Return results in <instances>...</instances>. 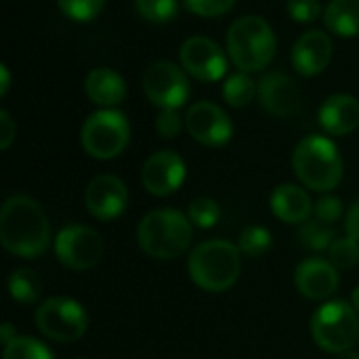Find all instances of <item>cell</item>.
<instances>
[{
	"label": "cell",
	"instance_id": "obj_27",
	"mask_svg": "<svg viewBox=\"0 0 359 359\" xmlns=\"http://www.w3.org/2000/svg\"><path fill=\"white\" fill-rule=\"evenodd\" d=\"M135 8L149 23H168L179 15V0H135Z\"/></svg>",
	"mask_w": 359,
	"mask_h": 359
},
{
	"label": "cell",
	"instance_id": "obj_2",
	"mask_svg": "<svg viewBox=\"0 0 359 359\" xmlns=\"http://www.w3.org/2000/svg\"><path fill=\"white\" fill-rule=\"evenodd\" d=\"M191 238V221L175 208L151 210L137 227V242L141 250L158 261H172L185 255Z\"/></svg>",
	"mask_w": 359,
	"mask_h": 359
},
{
	"label": "cell",
	"instance_id": "obj_20",
	"mask_svg": "<svg viewBox=\"0 0 359 359\" xmlns=\"http://www.w3.org/2000/svg\"><path fill=\"white\" fill-rule=\"evenodd\" d=\"M84 93L93 103L111 109L126 99V82L118 72L109 67H95L84 80Z\"/></svg>",
	"mask_w": 359,
	"mask_h": 359
},
{
	"label": "cell",
	"instance_id": "obj_16",
	"mask_svg": "<svg viewBox=\"0 0 359 359\" xmlns=\"http://www.w3.org/2000/svg\"><path fill=\"white\" fill-rule=\"evenodd\" d=\"M339 269L326 259H305L294 271V284L305 299L326 301L339 290Z\"/></svg>",
	"mask_w": 359,
	"mask_h": 359
},
{
	"label": "cell",
	"instance_id": "obj_14",
	"mask_svg": "<svg viewBox=\"0 0 359 359\" xmlns=\"http://www.w3.org/2000/svg\"><path fill=\"white\" fill-rule=\"evenodd\" d=\"M84 206L99 221L118 219L128 206V189L116 175H99L86 185Z\"/></svg>",
	"mask_w": 359,
	"mask_h": 359
},
{
	"label": "cell",
	"instance_id": "obj_30",
	"mask_svg": "<svg viewBox=\"0 0 359 359\" xmlns=\"http://www.w3.org/2000/svg\"><path fill=\"white\" fill-rule=\"evenodd\" d=\"M61 13L78 23L93 21L105 6V0H57Z\"/></svg>",
	"mask_w": 359,
	"mask_h": 359
},
{
	"label": "cell",
	"instance_id": "obj_11",
	"mask_svg": "<svg viewBox=\"0 0 359 359\" xmlns=\"http://www.w3.org/2000/svg\"><path fill=\"white\" fill-rule=\"evenodd\" d=\"M179 61L181 67L200 82H217L227 72V55L215 40L206 36L187 38L181 44Z\"/></svg>",
	"mask_w": 359,
	"mask_h": 359
},
{
	"label": "cell",
	"instance_id": "obj_12",
	"mask_svg": "<svg viewBox=\"0 0 359 359\" xmlns=\"http://www.w3.org/2000/svg\"><path fill=\"white\" fill-rule=\"evenodd\" d=\"M187 133L206 147H223L233 137V122L223 107L210 101L194 103L185 114Z\"/></svg>",
	"mask_w": 359,
	"mask_h": 359
},
{
	"label": "cell",
	"instance_id": "obj_22",
	"mask_svg": "<svg viewBox=\"0 0 359 359\" xmlns=\"http://www.w3.org/2000/svg\"><path fill=\"white\" fill-rule=\"evenodd\" d=\"M8 292L11 299L21 303V305H32L40 299L42 294V282L36 271L32 269H15L8 278Z\"/></svg>",
	"mask_w": 359,
	"mask_h": 359
},
{
	"label": "cell",
	"instance_id": "obj_7",
	"mask_svg": "<svg viewBox=\"0 0 359 359\" xmlns=\"http://www.w3.org/2000/svg\"><path fill=\"white\" fill-rule=\"evenodd\" d=\"M130 141V124L118 109H99L90 114L80 130L84 151L95 160H111L120 156Z\"/></svg>",
	"mask_w": 359,
	"mask_h": 359
},
{
	"label": "cell",
	"instance_id": "obj_36",
	"mask_svg": "<svg viewBox=\"0 0 359 359\" xmlns=\"http://www.w3.org/2000/svg\"><path fill=\"white\" fill-rule=\"evenodd\" d=\"M345 229H347V236L358 240L359 242V200L353 202L347 210V217H345Z\"/></svg>",
	"mask_w": 359,
	"mask_h": 359
},
{
	"label": "cell",
	"instance_id": "obj_1",
	"mask_svg": "<svg viewBox=\"0 0 359 359\" xmlns=\"http://www.w3.org/2000/svg\"><path fill=\"white\" fill-rule=\"evenodd\" d=\"M0 242L15 257H42L50 246V223L44 208L29 196H11L0 210Z\"/></svg>",
	"mask_w": 359,
	"mask_h": 359
},
{
	"label": "cell",
	"instance_id": "obj_38",
	"mask_svg": "<svg viewBox=\"0 0 359 359\" xmlns=\"http://www.w3.org/2000/svg\"><path fill=\"white\" fill-rule=\"evenodd\" d=\"M0 74H2V82H0V95H6L8 93V84H11V74H8V67L2 63L0 65Z\"/></svg>",
	"mask_w": 359,
	"mask_h": 359
},
{
	"label": "cell",
	"instance_id": "obj_39",
	"mask_svg": "<svg viewBox=\"0 0 359 359\" xmlns=\"http://www.w3.org/2000/svg\"><path fill=\"white\" fill-rule=\"evenodd\" d=\"M351 301H353V307H355V311L359 313V286L353 290V294H351Z\"/></svg>",
	"mask_w": 359,
	"mask_h": 359
},
{
	"label": "cell",
	"instance_id": "obj_32",
	"mask_svg": "<svg viewBox=\"0 0 359 359\" xmlns=\"http://www.w3.org/2000/svg\"><path fill=\"white\" fill-rule=\"evenodd\" d=\"M286 11L297 23H313L320 15H324L320 0H288Z\"/></svg>",
	"mask_w": 359,
	"mask_h": 359
},
{
	"label": "cell",
	"instance_id": "obj_26",
	"mask_svg": "<svg viewBox=\"0 0 359 359\" xmlns=\"http://www.w3.org/2000/svg\"><path fill=\"white\" fill-rule=\"evenodd\" d=\"M2 359H55L50 349L32 339V337H17L15 341H11L4 351H2Z\"/></svg>",
	"mask_w": 359,
	"mask_h": 359
},
{
	"label": "cell",
	"instance_id": "obj_5",
	"mask_svg": "<svg viewBox=\"0 0 359 359\" xmlns=\"http://www.w3.org/2000/svg\"><path fill=\"white\" fill-rule=\"evenodd\" d=\"M292 168L297 179L313 191H332L343 179L341 151L332 139L322 135H309L297 145Z\"/></svg>",
	"mask_w": 359,
	"mask_h": 359
},
{
	"label": "cell",
	"instance_id": "obj_18",
	"mask_svg": "<svg viewBox=\"0 0 359 359\" xmlns=\"http://www.w3.org/2000/svg\"><path fill=\"white\" fill-rule=\"evenodd\" d=\"M318 120L328 135L345 137L359 126V101L347 93L330 95L322 103Z\"/></svg>",
	"mask_w": 359,
	"mask_h": 359
},
{
	"label": "cell",
	"instance_id": "obj_9",
	"mask_svg": "<svg viewBox=\"0 0 359 359\" xmlns=\"http://www.w3.org/2000/svg\"><path fill=\"white\" fill-rule=\"evenodd\" d=\"M105 244L99 231L86 225H67L55 238V255L59 263L72 271H86L101 263Z\"/></svg>",
	"mask_w": 359,
	"mask_h": 359
},
{
	"label": "cell",
	"instance_id": "obj_31",
	"mask_svg": "<svg viewBox=\"0 0 359 359\" xmlns=\"http://www.w3.org/2000/svg\"><path fill=\"white\" fill-rule=\"evenodd\" d=\"M187 11L198 15V17H221L225 13H229L236 4V0H183Z\"/></svg>",
	"mask_w": 359,
	"mask_h": 359
},
{
	"label": "cell",
	"instance_id": "obj_10",
	"mask_svg": "<svg viewBox=\"0 0 359 359\" xmlns=\"http://www.w3.org/2000/svg\"><path fill=\"white\" fill-rule=\"evenodd\" d=\"M187 72L172 61H156L143 74V93L160 109H179L189 99Z\"/></svg>",
	"mask_w": 359,
	"mask_h": 359
},
{
	"label": "cell",
	"instance_id": "obj_34",
	"mask_svg": "<svg viewBox=\"0 0 359 359\" xmlns=\"http://www.w3.org/2000/svg\"><path fill=\"white\" fill-rule=\"evenodd\" d=\"M183 128V120L177 109H162L156 118V130L162 139H175Z\"/></svg>",
	"mask_w": 359,
	"mask_h": 359
},
{
	"label": "cell",
	"instance_id": "obj_3",
	"mask_svg": "<svg viewBox=\"0 0 359 359\" xmlns=\"http://www.w3.org/2000/svg\"><path fill=\"white\" fill-rule=\"evenodd\" d=\"M240 248L227 240H208L198 244L187 261L189 278L206 292L229 290L242 269Z\"/></svg>",
	"mask_w": 359,
	"mask_h": 359
},
{
	"label": "cell",
	"instance_id": "obj_28",
	"mask_svg": "<svg viewBox=\"0 0 359 359\" xmlns=\"http://www.w3.org/2000/svg\"><path fill=\"white\" fill-rule=\"evenodd\" d=\"M187 219L191 221V225H196L200 229H210L221 219V208H219V204L212 198L200 196V198L189 202Z\"/></svg>",
	"mask_w": 359,
	"mask_h": 359
},
{
	"label": "cell",
	"instance_id": "obj_6",
	"mask_svg": "<svg viewBox=\"0 0 359 359\" xmlns=\"http://www.w3.org/2000/svg\"><path fill=\"white\" fill-rule=\"evenodd\" d=\"M311 337L316 345L328 353L351 351L359 341V318L353 305L330 301L311 318Z\"/></svg>",
	"mask_w": 359,
	"mask_h": 359
},
{
	"label": "cell",
	"instance_id": "obj_25",
	"mask_svg": "<svg viewBox=\"0 0 359 359\" xmlns=\"http://www.w3.org/2000/svg\"><path fill=\"white\" fill-rule=\"evenodd\" d=\"M238 248L242 255L250 257V259H263L269 248H271V233L269 229L261 227V225H250L240 233V242Z\"/></svg>",
	"mask_w": 359,
	"mask_h": 359
},
{
	"label": "cell",
	"instance_id": "obj_33",
	"mask_svg": "<svg viewBox=\"0 0 359 359\" xmlns=\"http://www.w3.org/2000/svg\"><path fill=\"white\" fill-rule=\"evenodd\" d=\"M313 215H316V219H320V221L332 225V223L339 221V217L343 215V202H341L337 196L326 194V196H322V198L313 204Z\"/></svg>",
	"mask_w": 359,
	"mask_h": 359
},
{
	"label": "cell",
	"instance_id": "obj_29",
	"mask_svg": "<svg viewBox=\"0 0 359 359\" xmlns=\"http://www.w3.org/2000/svg\"><path fill=\"white\" fill-rule=\"evenodd\" d=\"M328 261L341 269V271H349L359 263V242L353 238H337L328 250Z\"/></svg>",
	"mask_w": 359,
	"mask_h": 359
},
{
	"label": "cell",
	"instance_id": "obj_15",
	"mask_svg": "<svg viewBox=\"0 0 359 359\" xmlns=\"http://www.w3.org/2000/svg\"><path fill=\"white\" fill-rule=\"evenodd\" d=\"M257 95H259L261 105L278 118H288L297 114L301 107V99H303L299 84L290 76L280 74V72L265 74L259 82Z\"/></svg>",
	"mask_w": 359,
	"mask_h": 359
},
{
	"label": "cell",
	"instance_id": "obj_21",
	"mask_svg": "<svg viewBox=\"0 0 359 359\" xmlns=\"http://www.w3.org/2000/svg\"><path fill=\"white\" fill-rule=\"evenodd\" d=\"M322 17L332 34L341 38L359 36V0H330Z\"/></svg>",
	"mask_w": 359,
	"mask_h": 359
},
{
	"label": "cell",
	"instance_id": "obj_13",
	"mask_svg": "<svg viewBox=\"0 0 359 359\" xmlns=\"http://www.w3.org/2000/svg\"><path fill=\"white\" fill-rule=\"evenodd\" d=\"M185 175H187V166L183 158L175 151L162 149L145 160L141 168V183L145 191H149L151 196L164 198L175 194L183 185Z\"/></svg>",
	"mask_w": 359,
	"mask_h": 359
},
{
	"label": "cell",
	"instance_id": "obj_23",
	"mask_svg": "<svg viewBox=\"0 0 359 359\" xmlns=\"http://www.w3.org/2000/svg\"><path fill=\"white\" fill-rule=\"evenodd\" d=\"M297 238L301 246L322 252V250H330L332 242L337 240V231L330 223H324L320 219H309L303 225H299Z\"/></svg>",
	"mask_w": 359,
	"mask_h": 359
},
{
	"label": "cell",
	"instance_id": "obj_4",
	"mask_svg": "<svg viewBox=\"0 0 359 359\" xmlns=\"http://www.w3.org/2000/svg\"><path fill=\"white\" fill-rule=\"evenodd\" d=\"M278 48L273 27L259 15L236 19L227 32V55L240 72L265 69Z\"/></svg>",
	"mask_w": 359,
	"mask_h": 359
},
{
	"label": "cell",
	"instance_id": "obj_24",
	"mask_svg": "<svg viewBox=\"0 0 359 359\" xmlns=\"http://www.w3.org/2000/svg\"><path fill=\"white\" fill-rule=\"evenodd\" d=\"M257 93H259V86L246 72H238L229 76L223 84V99L231 107H246L255 99Z\"/></svg>",
	"mask_w": 359,
	"mask_h": 359
},
{
	"label": "cell",
	"instance_id": "obj_37",
	"mask_svg": "<svg viewBox=\"0 0 359 359\" xmlns=\"http://www.w3.org/2000/svg\"><path fill=\"white\" fill-rule=\"evenodd\" d=\"M17 339V334H15V330H13V326L6 322V324H2L0 326V341H2V347H6L11 341H15Z\"/></svg>",
	"mask_w": 359,
	"mask_h": 359
},
{
	"label": "cell",
	"instance_id": "obj_19",
	"mask_svg": "<svg viewBox=\"0 0 359 359\" xmlns=\"http://www.w3.org/2000/svg\"><path fill=\"white\" fill-rule=\"evenodd\" d=\"M269 206H271V212L280 221L292 223V225H303L313 215V204H311L309 194L303 187L292 185V183L278 185L271 194Z\"/></svg>",
	"mask_w": 359,
	"mask_h": 359
},
{
	"label": "cell",
	"instance_id": "obj_17",
	"mask_svg": "<svg viewBox=\"0 0 359 359\" xmlns=\"http://www.w3.org/2000/svg\"><path fill=\"white\" fill-rule=\"evenodd\" d=\"M332 50L334 46L326 32L309 29L292 46V65L301 76H318L330 65Z\"/></svg>",
	"mask_w": 359,
	"mask_h": 359
},
{
	"label": "cell",
	"instance_id": "obj_35",
	"mask_svg": "<svg viewBox=\"0 0 359 359\" xmlns=\"http://www.w3.org/2000/svg\"><path fill=\"white\" fill-rule=\"evenodd\" d=\"M17 137V124L6 109H0V149L6 151Z\"/></svg>",
	"mask_w": 359,
	"mask_h": 359
},
{
	"label": "cell",
	"instance_id": "obj_8",
	"mask_svg": "<svg viewBox=\"0 0 359 359\" xmlns=\"http://www.w3.org/2000/svg\"><path fill=\"white\" fill-rule=\"evenodd\" d=\"M36 326L46 339L55 343H76L84 337L88 318L78 301L53 297L36 309Z\"/></svg>",
	"mask_w": 359,
	"mask_h": 359
},
{
	"label": "cell",
	"instance_id": "obj_40",
	"mask_svg": "<svg viewBox=\"0 0 359 359\" xmlns=\"http://www.w3.org/2000/svg\"><path fill=\"white\" fill-rule=\"evenodd\" d=\"M337 359H359L358 353H353V351H345V353H339V358Z\"/></svg>",
	"mask_w": 359,
	"mask_h": 359
}]
</instances>
